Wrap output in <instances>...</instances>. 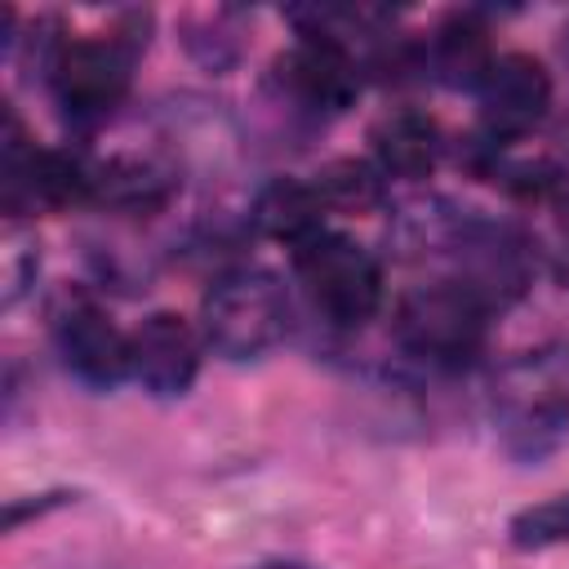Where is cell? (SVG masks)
<instances>
[{
	"instance_id": "obj_11",
	"label": "cell",
	"mask_w": 569,
	"mask_h": 569,
	"mask_svg": "<svg viewBox=\"0 0 569 569\" xmlns=\"http://www.w3.org/2000/svg\"><path fill=\"white\" fill-rule=\"evenodd\" d=\"M493 58H498V53L489 49V31L480 27V18L453 13V18H445V22L427 36L422 67H427L436 80L453 84V89H476Z\"/></svg>"
},
{
	"instance_id": "obj_5",
	"label": "cell",
	"mask_w": 569,
	"mask_h": 569,
	"mask_svg": "<svg viewBox=\"0 0 569 569\" xmlns=\"http://www.w3.org/2000/svg\"><path fill=\"white\" fill-rule=\"evenodd\" d=\"M498 431L507 453L542 458L569 436V382L556 365L529 360L516 365L498 387Z\"/></svg>"
},
{
	"instance_id": "obj_10",
	"label": "cell",
	"mask_w": 569,
	"mask_h": 569,
	"mask_svg": "<svg viewBox=\"0 0 569 569\" xmlns=\"http://www.w3.org/2000/svg\"><path fill=\"white\" fill-rule=\"evenodd\" d=\"M373 142V164L382 178H431V169L440 164V151H445V138L436 129L431 116L413 111V107H400L391 116H382L369 133Z\"/></svg>"
},
{
	"instance_id": "obj_12",
	"label": "cell",
	"mask_w": 569,
	"mask_h": 569,
	"mask_svg": "<svg viewBox=\"0 0 569 569\" xmlns=\"http://www.w3.org/2000/svg\"><path fill=\"white\" fill-rule=\"evenodd\" d=\"M325 196L316 191V182H298V178H276L262 187L258 204H253V222L262 227V236L289 244V249H302L307 240H316L325 227Z\"/></svg>"
},
{
	"instance_id": "obj_16",
	"label": "cell",
	"mask_w": 569,
	"mask_h": 569,
	"mask_svg": "<svg viewBox=\"0 0 569 569\" xmlns=\"http://www.w3.org/2000/svg\"><path fill=\"white\" fill-rule=\"evenodd\" d=\"M36 267H40V253L27 249V244H13L9 258H4V307H13L27 289V280H36Z\"/></svg>"
},
{
	"instance_id": "obj_8",
	"label": "cell",
	"mask_w": 569,
	"mask_h": 569,
	"mask_svg": "<svg viewBox=\"0 0 569 569\" xmlns=\"http://www.w3.org/2000/svg\"><path fill=\"white\" fill-rule=\"evenodd\" d=\"M53 347L67 373L93 391H111L129 378V333L93 298L62 302L53 316Z\"/></svg>"
},
{
	"instance_id": "obj_7",
	"label": "cell",
	"mask_w": 569,
	"mask_h": 569,
	"mask_svg": "<svg viewBox=\"0 0 569 569\" xmlns=\"http://www.w3.org/2000/svg\"><path fill=\"white\" fill-rule=\"evenodd\" d=\"M485 151H507L525 142L551 107V71L533 53H498L476 84Z\"/></svg>"
},
{
	"instance_id": "obj_15",
	"label": "cell",
	"mask_w": 569,
	"mask_h": 569,
	"mask_svg": "<svg viewBox=\"0 0 569 569\" xmlns=\"http://www.w3.org/2000/svg\"><path fill=\"white\" fill-rule=\"evenodd\" d=\"M316 191L325 196L329 209H369V204H378V196H382V173H378V164L342 160V164H329V169L320 173Z\"/></svg>"
},
{
	"instance_id": "obj_3",
	"label": "cell",
	"mask_w": 569,
	"mask_h": 569,
	"mask_svg": "<svg viewBox=\"0 0 569 569\" xmlns=\"http://www.w3.org/2000/svg\"><path fill=\"white\" fill-rule=\"evenodd\" d=\"M293 271L311 311L333 329H360L382 307V267L351 236L320 231L293 249Z\"/></svg>"
},
{
	"instance_id": "obj_17",
	"label": "cell",
	"mask_w": 569,
	"mask_h": 569,
	"mask_svg": "<svg viewBox=\"0 0 569 569\" xmlns=\"http://www.w3.org/2000/svg\"><path fill=\"white\" fill-rule=\"evenodd\" d=\"M560 258H565V276H569V222H565V249H560Z\"/></svg>"
},
{
	"instance_id": "obj_13",
	"label": "cell",
	"mask_w": 569,
	"mask_h": 569,
	"mask_svg": "<svg viewBox=\"0 0 569 569\" xmlns=\"http://www.w3.org/2000/svg\"><path fill=\"white\" fill-rule=\"evenodd\" d=\"M173 196V173L151 156H116L93 164V200L120 213H151Z\"/></svg>"
},
{
	"instance_id": "obj_4",
	"label": "cell",
	"mask_w": 569,
	"mask_h": 569,
	"mask_svg": "<svg viewBox=\"0 0 569 569\" xmlns=\"http://www.w3.org/2000/svg\"><path fill=\"white\" fill-rule=\"evenodd\" d=\"M133 53H138V40H124V36L58 40L44 62L58 111L71 124H102L129 93Z\"/></svg>"
},
{
	"instance_id": "obj_6",
	"label": "cell",
	"mask_w": 569,
	"mask_h": 569,
	"mask_svg": "<svg viewBox=\"0 0 569 569\" xmlns=\"http://www.w3.org/2000/svg\"><path fill=\"white\" fill-rule=\"evenodd\" d=\"M276 84L307 116H342L360 98V62L342 36L307 27L276 58Z\"/></svg>"
},
{
	"instance_id": "obj_2",
	"label": "cell",
	"mask_w": 569,
	"mask_h": 569,
	"mask_svg": "<svg viewBox=\"0 0 569 569\" xmlns=\"http://www.w3.org/2000/svg\"><path fill=\"white\" fill-rule=\"evenodd\" d=\"M289 289L262 267H231L200 298V338L222 360L267 356L289 333Z\"/></svg>"
},
{
	"instance_id": "obj_9",
	"label": "cell",
	"mask_w": 569,
	"mask_h": 569,
	"mask_svg": "<svg viewBox=\"0 0 569 569\" xmlns=\"http://www.w3.org/2000/svg\"><path fill=\"white\" fill-rule=\"evenodd\" d=\"M200 351L204 338L191 329V320L178 311H151L129 333V378L156 400H178L200 373Z\"/></svg>"
},
{
	"instance_id": "obj_1",
	"label": "cell",
	"mask_w": 569,
	"mask_h": 569,
	"mask_svg": "<svg viewBox=\"0 0 569 569\" xmlns=\"http://www.w3.org/2000/svg\"><path fill=\"white\" fill-rule=\"evenodd\" d=\"M493 307L462 280L436 276L400 293L391 311V338L405 356L431 369H462L489 342Z\"/></svg>"
},
{
	"instance_id": "obj_14",
	"label": "cell",
	"mask_w": 569,
	"mask_h": 569,
	"mask_svg": "<svg viewBox=\"0 0 569 569\" xmlns=\"http://www.w3.org/2000/svg\"><path fill=\"white\" fill-rule=\"evenodd\" d=\"M507 538L520 547V551H547V547H565L569 542V489L565 493H551L525 511L511 516L507 525Z\"/></svg>"
}]
</instances>
